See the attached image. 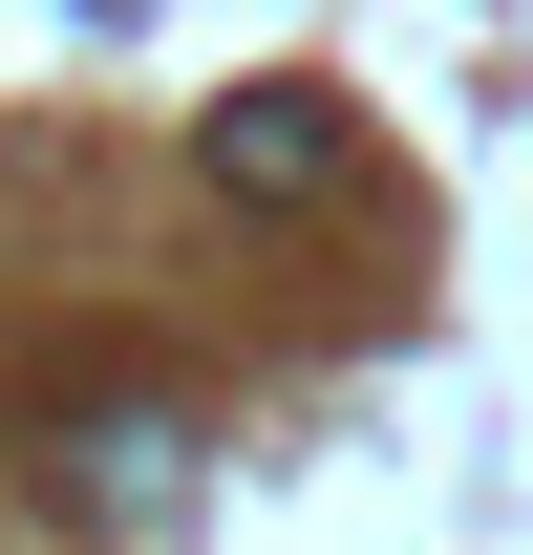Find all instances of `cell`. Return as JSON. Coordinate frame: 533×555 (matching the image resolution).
Masks as SVG:
<instances>
[{"mask_svg": "<svg viewBox=\"0 0 533 555\" xmlns=\"http://www.w3.org/2000/svg\"><path fill=\"white\" fill-rule=\"evenodd\" d=\"M213 171H235V193H341V107L321 86H235V107H213Z\"/></svg>", "mask_w": 533, "mask_h": 555, "instance_id": "cell-1", "label": "cell"}, {"mask_svg": "<svg viewBox=\"0 0 533 555\" xmlns=\"http://www.w3.org/2000/svg\"><path fill=\"white\" fill-rule=\"evenodd\" d=\"M171 449H193L171 406H86V427H65V470H86V513H171Z\"/></svg>", "mask_w": 533, "mask_h": 555, "instance_id": "cell-2", "label": "cell"}]
</instances>
